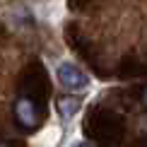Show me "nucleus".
<instances>
[{"label": "nucleus", "instance_id": "1", "mask_svg": "<svg viewBox=\"0 0 147 147\" xmlns=\"http://www.w3.org/2000/svg\"><path fill=\"white\" fill-rule=\"evenodd\" d=\"M56 80H58V84H60L63 89H70V92H80V89L89 87V77L84 75V72L80 70L75 63H70V60L58 63V68H56Z\"/></svg>", "mask_w": 147, "mask_h": 147}, {"label": "nucleus", "instance_id": "2", "mask_svg": "<svg viewBox=\"0 0 147 147\" xmlns=\"http://www.w3.org/2000/svg\"><path fill=\"white\" fill-rule=\"evenodd\" d=\"M15 118L22 128H36L39 125V109L29 96H22L15 104Z\"/></svg>", "mask_w": 147, "mask_h": 147}, {"label": "nucleus", "instance_id": "3", "mask_svg": "<svg viewBox=\"0 0 147 147\" xmlns=\"http://www.w3.org/2000/svg\"><path fill=\"white\" fill-rule=\"evenodd\" d=\"M80 106H82V101H80L77 96H60L58 99V111H60V116H63L65 121L75 118V113L80 111Z\"/></svg>", "mask_w": 147, "mask_h": 147}, {"label": "nucleus", "instance_id": "4", "mask_svg": "<svg viewBox=\"0 0 147 147\" xmlns=\"http://www.w3.org/2000/svg\"><path fill=\"white\" fill-rule=\"evenodd\" d=\"M138 130L147 135V116H140V121H138Z\"/></svg>", "mask_w": 147, "mask_h": 147}, {"label": "nucleus", "instance_id": "5", "mask_svg": "<svg viewBox=\"0 0 147 147\" xmlns=\"http://www.w3.org/2000/svg\"><path fill=\"white\" fill-rule=\"evenodd\" d=\"M70 147H89V142H72Z\"/></svg>", "mask_w": 147, "mask_h": 147}, {"label": "nucleus", "instance_id": "6", "mask_svg": "<svg viewBox=\"0 0 147 147\" xmlns=\"http://www.w3.org/2000/svg\"><path fill=\"white\" fill-rule=\"evenodd\" d=\"M142 101H145V106H147V87H145V92H142Z\"/></svg>", "mask_w": 147, "mask_h": 147}, {"label": "nucleus", "instance_id": "7", "mask_svg": "<svg viewBox=\"0 0 147 147\" xmlns=\"http://www.w3.org/2000/svg\"><path fill=\"white\" fill-rule=\"evenodd\" d=\"M0 147H7V145H0Z\"/></svg>", "mask_w": 147, "mask_h": 147}]
</instances>
